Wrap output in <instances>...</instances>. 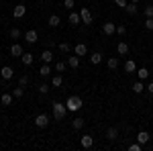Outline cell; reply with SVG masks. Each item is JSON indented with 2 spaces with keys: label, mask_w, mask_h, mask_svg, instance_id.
<instances>
[{
  "label": "cell",
  "mask_w": 153,
  "mask_h": 151,
  "mask_svg": "<svg viewBox=\"0 0 153 151\" xmlns=\"http://www.w3.org/2000/svg\"><path fill=\"white\" fill-rule=\"evenodd\" d=\"M23 94H25L23 86H19V88H14V90H12V96H14V98H23Z\"/></svg>",
  "instance_id": "32"
},
{
  "label": "cell",
  "mask_w": 153,
  "mask_h": 151,
  "mask_svg": "<svg viewBox=\"0 0 153 151\" xmlns=\"http://www.w3.org/2000/svg\"><path fill=\"white\" fill-rule=\"evenodd\" d=\"M117 53H118V55H127V53H129V43H125V41H118Z\"/></svg>",
  "instance_id": "16"
},
{
  "label": "cell",
  "mask_w": 153,
  "mask_h": 151,
  "mask_svg": "<svg viewBox=\"0 0 153 151\" xmlns=\"http://www.w3.org/2000/svg\"><path fill=\"white\" fill-rule=\"evenodd\" d=\"M84 125H86V121H84L82 116H78V118H74V121H71V127L76 129V131H80V129H84Z\"/></svg>",
  "instance_id": "18"
},
{
  "label": "cell",
  "mask_w": 153,
  "mask_h": 151,
  "mask_svg": "<svg viewBox=\"0 0 153 151\" xmlns=\"http://www.w3.org/2000/svg\"><path fill=\"white\" fill-rule=\"evenodd\" d=\"M143 90H145V84H143V80H137L135 84H133V92H135V94H141Z\"/></svg>",
  "instance_id": "22"
},
{
  "label": "cell",
  "mask_w": 153,
  "mask_h": 151,
  "mask_svg": "<svg viewBox=\"0 0 153 151\" xmlns=\"http://www.w3.org/2000/svg\"><path fill=\"white\" fill-rule=\"evenodd\" d=\"M106 139L108 141H117L118 139V129L117 127H108L106 129Z\"/></svg>",
  "instance_id": "12"
},
{
  "label": "cell",
  "mask_w": 153,
  "mask_h": 151,
  "mask_svg": "<svg viewBox=\"0 0 153 151\" xmlns=\"http://www.w3.org/2000/svg\"><path fill=\"white\" fill-rule=\"evenodd\" d=\"M49 90H51V86H49V84H39V92H41V94H47Z\"/></svg>",
  "instance_id": "37"
},
{
  "label": "cell",
  "mask_w": 153,
  "mask_h": 151,
  "mask_svg": "<svg viewBox=\"0 0 153 151\" xmlns=\"http://www.w3.org/2000/svg\"><path fill=\"white\" fill-rule=\"evenodd\" d=\"M65 106H68L70 112H78V110L82 108V98H80V96H70V98L65 100Z\"/></svg>",
  "instance_id": "2"
},
{
  "label": "cell",
  "mask_w": 153,
  "mask_h": 151,
  "mask_svg": "<svg viewBox=\"0 0 153 151\" xmlns=\"http://www.w3.org/2000/svg\"><path fill=\"white\" fill-rule=\"evenodd\" d=\"M125 10L129 12L131 16H133V14H137V4H135V2H129V4L125 6Z\"/></svg>",
  "instance_id": "30"
},
{
  "label": "cell",
  "mask_w": 153,
  "mask_h": 151,
  "mask_svg": "<svg viewBox=\"0 0 153 151\" xmlns=\"http://www.w3.org/2000/svg\"><path fill=\"white\" fill-rule=\"evenodd\" d=\"M0 76H2V78H4V80H10L12 76H14V70H12L10 65H4V68H2V70H0Z\"/></svg>",
  "instance_id": "14"
},
{
  "label": "cell",
  "mask_w": 153,
  "mask_h": 151,
  "mask_svg": "<svg viewBox=\"0 0 153 151\" xmlns=\"http://www.w3.org/2000/svg\"><path fill=\"white\" fill-rule=\"evenodd\" d=\"M106 65H108V70H117L118 65H120V61H118V57H110L106 61Z\"/></svg>",
  "instance_id": "25"
},
{
  "label": "cell",
  "mask_w": 153,
  "mask_h": 151,
  "mask_svg": "<svg viewBox=\"0 0 153 151\" xmlns=\"http://www.w3.org/2000/svg\"><path fill=\"white\" fill-rule=\"evenodd\" d=\"M8 37H10V39H21V37H23V31L16 29V27H12L10 31H8Z\"/></svg>",
  "instance_id": "21"
},
{
  "label": "cell",
  "mask_w": 153,
  "mask_h": 151,
  "mask_svg": "<svg viewBox=\"0 0 153 151\" xmlns=\"http://www.w3.org/2000/svg\"><path fill=\"white\" fill-rule=\"evenodd\" d=\"M137 78H139V80H147V78H149V70H147V68H139V70H137Z\"/></svg>",
  "instance_id": "27"
},
{
  "label": "cell",
  "mask_w": 153,
  "mask_h": 151,
  "mask_svg": "<svg viewBox=\"0 0 153 151\" xmlns=\"http://www.w3.org/2000/svg\"><path fill=\"white\" fill-rule=\"evenodd\" d=\"M80 145H82V147H86V149H90V147L94 145V139H92L90 135H84L82 139H80Z\"/></svg>",
  "instance_id": "17"
},
{
  "label": "cell",
  "mask_w": 153,
  "mask_h": 151,
  "mask_svg": "<svg viewBox=\"0 0 153 151\" xmlns=\"http://www.w3.org/2000/svg\"><path fill=\"white\" fill-rule=\"evenodd\" d=\"M27 84H29V76H21V80H19V86H27Z\"/></svg>",
  "instance_id": "41"
},
{
  "label": "cell",
  "mask_w": 153,
  "mask_h": 151,
  "mask_svg": "<svg viewBox=\"0 0 153 151\" xmlns=\"http://www.w3.org/2000/svg\"><path fill=\"white\" fill-rule=\"evenodd\" d=\"M112 2H114L117 6H120V8H125V6L129 4V0H112Z\"/></svg>",
  "instance_id": "40"
},
{
  "label": "cell",
  "mask_w": 153,
  "mask_h": 151,
  "mask_svg": "<svg viewBox=\"0 0 153 151\" xmlns=\"http://www.w3.org/2000/svg\"><path fill=\"white\" fill-rule=\"evenodd\" d=\"M49 74H51V68H49V63H45V65H41V68H39V76L47 78Z\"/></svg>",
  "instance_id": "28"
},
{
  "label": "cell",
  "mask_w": 153,
  "mask_h": 151,
  "mask_svg": "<svg viewBox=\"0 0 153 151\" xmlns=\"http://www.w3.org/2000/svg\"><path fill=\"white\" fill-rule=\"evenodd\" d=\"M129 149H131V151H141V149H143V145L139 143V141H137V143H133V145H131Z\"/></svg>",
  "instance_id": "39"
},
{
  "label": "cell",
  "mask_w": 153,
  "mask_h": 151,
  "mask_svg": "<svg viewBox=\"0 0 153 151\" xmlns=\"http://www.w3.org/2000/svg\"><path fill=\"white\" fill-rule=\"evenodd\" d=\"M68 68V63H63V61H55V71H65Z\"/></svg>",
  "instance_id": "33"
},
{
  "label": "cell",
  "mask_w": 153,
  "mask_h": 151,
  "mask_svg": "<svg viewBox=\"0 0 153 151\" xmlns=\"http://www.w3.org/2000/svg\"><path fill=\"white\" fill-rule=\"evenodd\" d=\"M35 125L39 129H45L49 125V116L47 115H37V118H35Z\"/></svg>",
  "instance_id": "9"
},
{
  "label": "cell",
  "mask_w": 153,
  "mask_h": 151,
  "mask_svg": "<svg viewBox=\"0 0 153 151\" xmlns=\"http://www.w3.org/2000/svg\"><path fill=\"white\" fill-rule=\"evenodd\" d=\"M37 39H39V33H37L35 29H29V31L25 33V41H27V43H31V45L37 43Z\"/></svg>",
  "instance_id": "5"
},
{
  "label": "cell",
  "mask_w": 153,
  "mask_h": 151,
  "mask_svg": "<svg viewBox=\"0 0 153 151\" xmlns=\"http://www.w3.org/2000/svg\"><path fill=\"white\" fill-rule=\"evenodd\" d=\"M100 61H102V53H98V51H96V53L90 55V63H92V65H98Z\"/></svg>",
  "instance_id": "26"
},
{
  "label": "cell",
  "mask_w": 153,
  "mask_h": 151,
  "mask_svg": "<svg viewBox=\"0 0 153 151\" xmlns=\"http://www.w3.org/2000/svg\"><path fill=\"white\" fill-rule=\"evenodd\" d=\"M80 16H82L84 25H88V27L92 25V12L88 10V6H82V8H80Z\"/></svg>",
  "instance_id": "3"
},
{
  "label": "cell",
  "mask_w": 153,
  "mask_h": 151,
  "mask_svg": "<svg viewBox=\"0 0 153 151\" xmlns=\"http://www.w3.org/2000/svg\"><path fill=\"white\" fill-rule=\"evenodd\" d=\"M47 25H49V27H59V25H61V19H59L57 14H51L49 21H47Z\"/></svg>",
  "instance_id": "24"
},
{
  "label": "cell",
  "mask_w": 153,
  "mask_h": 151,
  "mask_svg": "<svg viewBox=\"0 0 153 151\" xmlns=\"http://www.w3.org/2000/svg\"><path fill=\"white\" fill-rule=\"evenodd\" d=\"M74 6H76V2H74V0H63V8H68V10H74Z\"/></svg>",
  "instance_id": "35"
},
{
  "label": "cell",
  "mask_w": 153,
  "mask_h": 151,
  "mask_svg": "<svg viewBox=\"0 0 153 151\" xmlns=\"http://www.w3.org/2000/svg\"><path fill=\"white\" fill-rule=\"evenodd\" d=\"M25 14H27V6H25V4H16V6L12 8V16H14V19H23Z\"/></svg>",
  "instance_id": "4"
},
{
  "label": "cell",
  "mask_w": 153,
  "mask_h": 151,
  "mask_svg": "<svg viewBox=\"0 0 153 151\" xmlns=\"http://www.w3.org/2000/svg\"><path fill=\"white\" fill-rule=\"evenodd\" d=\"M117 35H118V37L127 35V27H125V25H118V27H117Z\"/></svg>",
  "instance_id": "36"
},
{
  "label": "cell",
  "mask_w": 153,
  "mask_h": 151,
  "mask_svg": "<svg viewBox=\"0 0 153 151\" xmlns=\"http://www.w3.org/2000/svg\"><path fill=\"white\" fill-rule=\"evenodd\" d=\"M143 27H145L147 31H153V19H145V23H143Z\"/></svg>",
  "instance_id": "38"
},
{
  "label": "cell",
  "mask_w": 153,
  "mask_h": 151,
  "mask_svg": "<svg viewBox=\"0 0 153 151\" xmlns=\"http://www.w3.org/2000/svg\"><path fill=\"white\" fill-rule=\"evenodd\" d=\"M12 100H14L12 92H10V94H8V92H6V94H2V98H0V102H2L4 106H10V104H12Z\"/></svg>",
  "instance_id": "19"
},
{
  "label": "cell",
  "mask_w": 153,
  "mask_h": 151,
  "mask_svg": "<svg viewBox=\"0 0 153 151\" xmlns=\"http://www.w3.org/2000/svg\"><path fill=\"white\" fill-rule=\"evenodd\" d=\"M65 115H68L65 102H53V116H55V121H63Z\"/></svg>",
  "instance_id": "1"
},
{
  "label": "cell",
  "mask_w": 153,
  "mask_h": 151,
  "mask_svg": "<svg viewBox=\"0 0 153 151\" xmlns=\"http://www.w3.org/2000/svg\"><path fill=\"white\" fill-rule=\"evenodd\" d=\"M68 65H70L71 70H78V68H80V57H78L76 53L70 55V57H68Z\"/></svg>",
  "instance_id": "13"
},
{
  "label": "cell",
  "mask_w": 153,
  "mask_h": 151,
  "mask_svg": "<svg viewBox=\"0 0 153 151\" xmlns=\"http://www.w3.org/2000/svg\"><path fill=\"white\" fill-rule=\"evenodd\" d=\"M41 59H43L45 63H51V61H53V51H51V49H45V51L41 53Z\"/></svg>",
  "instance_id": "20"
},
{
  "label": "cell",
  "mask_w": 153,
  "mask_h": 151,
  "mask_svg": "<svg viewBox=\"0 0 153 151\" xmlns=\"http://www.w3.org/2000/svg\"><path fill=\"white\" fill-rule=\"evenodd\" d=\"M68 21H70L71 27H76V25H80V23H82V16H80V12L70 10V16H68Z\"/></svg>",
  "instance_id": "8"
},
{
  "label": "cell",
  "mask_w": 153,
  "mask_h": 151,
  "mask_svg": "<svg viewBox=\"0 0 153 151\" xmlns=\"http://www.w3.org/2000/svg\"><path fill=\"white\" fill-rule=\"evenodd\" d=\"M145 16L147 19H153V4H147L145 6Z\"/></svg>",
  "instance_id": "34"
},
{
  "label": "cell",
  "mask_w": 153,
  "mask_h": 151,
  "mask_svg": "<svg viewBox=\"0 0 153 151\" xmlns=\"http://www.w3.org/2000/svg\"><path fill=\"white\" fill-rule=\"evenodd\" d=\"M123 70H125V74H133V71H137V63L133 59H127L125 65H123Z\"/></svg>",
  "instance_id": "11"
},
{
  "label": "cell",
  "mask_w": 153,
  "mask_h": 151,
  "mask_svg": "<svg viewBox=\"0 0 153 151\" xmlns=\"http://www.w3.org/2000/svg\"><path fill=\"white\" fill-rule=\"evenodd\" d=\"M102 33H104L106 37L114 35V33H117V25H114V23H104V25H102Z\"/></svg>",
  "instance_id": "7"
},
{
  "label": "cell",
  "mask_w": 153,
  "mask_h": 151,
  "mask_svg": "<svg viewBox=\"0 0 153 151\" xmlns=\"http://www.w3.org/2000/svg\"><path fill=\"white\" fill-rule=\"evenodd\" d=\"M145 90H147V92H149V94H153V82H149V84L145 86Z\"/></svg>",
  "instance_id": "42"
},
{
  "label": "cell",
  "mask_w": 153,
  "mask_h": 151,
  "mask_svg": "<svg viewBox=\"0 0 153 151\" xmlns=\"http://www.w3.org/2000/svg\"><path fill=\"white\" fill-rule=\"evenodd\" d=\"M74 53H76L78 57H82V55H88V45H86V43H78V45L74 47Z\"/></svg>",
  "instance_id": "10"
},
{
  "label": "cell",
  "mask_w": 153,
  "mask_h": 151,
  "mask_svg": "<svg viewBox=\"0 0 153 151\" xmlns=\"http://www.w3.org/2000/svg\"><path fill=\"white\" fill-rule=\"evenodd\" d=\"M61 84H63V78H61V76H53V78H51V86H53V88H59V86H61Z\"/></svg>",
  "instance_id": "29"
},
{
  "label": "cell",
  "mask_w": 153,
  "mask_h": 151,
  "mask_svg": "<svg viewBox=\"0 0 153 151\" xmlns=\"http://www.w3.org/2000/svg\"><path fill=\"white\" fill-rule=\"evenodd\" d=\"M57 49H59V53H70V51H71V45H70V43H59Z\"/></svg>",
  "instance_id": "31"
},
{
  "label": "cell",
  "mask_w": 153,
  "mask_h": 151,
  "mask_svg": "<svg viewBox=\"0 0 153 151\" xmlns=\"http://www.w3.org/2000/svg\"><path fill=\"white\" fill-rule=\"evenodd\" d=\"M149 139H151V135H149L147 131H139V133H137V141H139L141 145H145V143H149Z\"/></svg>",
  "instance_id": "15"
},
{
  "label": "cell",
  "mask_w": 153,
  "mask_h": 151,
  "mask_svg": "<svg viewBox=\"0 0 153 151\" xmlns=\"http://www.w3.org/2000/svg\"><path fill=\"white\" fill-rule=\"evenodd\" d=\"M21 59H23V65H27V68H29V65H31V63H33V53H23V55H21Z\"/></svg>",
  "instance_id": "23"
},
{
  "label": "cell",
  "mask_w": 153,
  "mask_h": 151,
  "mask_svg": "<svg viewBox=\"0 0 153 151\" xmlns=\"http://www.w3.org/2000/svg\"><path fill=\"white\" fill-rule=\"evenodd\" d=\"M8 53H10V57H21L25 51H23V45H19V43H12L10 49H8Z\"/></svg>",
  "instance_id": "6"
}]
</instances>
